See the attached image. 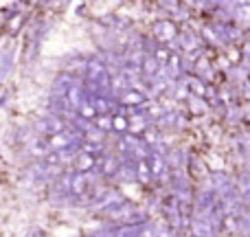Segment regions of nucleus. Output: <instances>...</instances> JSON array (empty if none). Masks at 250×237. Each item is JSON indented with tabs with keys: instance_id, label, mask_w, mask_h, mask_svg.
I'll use <instances>...</instances> for the list:
<instances>
[{
	"instance_id": "obj_1",
	"label": "nucleus",
	"mask_w": 250,
	"mask_h": 237,
	"mask_svg": "<svg viewBox=\"0 0 250 237\" xmlns=\"http://www.w3.org/2000/svg\"><path fill=\"white\" fill-rule=\"evenodd\" d=\"M119 163H121V158H119L112 150H108V151H104V154L97 158L95 172L99 173V178L104 182H110V185H112V178H114V173H117V169H119Z\"/></svg>"
},
{
	"instance_id": "obj_2",
	"label": "nucleus",
	"mask_w": 250,
	"mask_h": 237,
	"mask_svg": "<svg viewBox=\"0 0 250 237\" xmlns=\"http://www.w3.org/2000/svg\"><path fill=\"white\" fill-rule=\"evenodd\" d=\"M86 99H88V92H86L83 82H82V79H75V82L68 86L66 95H64V101H66L68 112H77V110L86 104Z\"/></svg>"
},
{
	"instance_id": "obj_3",
	"label": "nucleus",
	"mask_w": 250,
	"mask_h": 237,
	"mask_svg": "<svg viewBox=\"0 0 250 237\" xmlns=\"http://www.w3.org/2000/svg\"><path fill=\"white\" fill-rule=\"evenodd\" d=\"M147 101H149V97L145 95V90L143 88H127V90H123L121 95L117 97V104H121L125 110H138V108H145Z\"/></svg>"
},
{
	"instance_id": "obj_4",
	"label": "nucleus",
	"mask_w": 250,
	"mask_h": 237,
	"mask_svg": "<svg viewBox=\"0 0 250 237\" xmlns=\"http://www.w3.org/2000/svg\"><path fill=\"white\" fill-rule=\"evenodd\" d=\"M189 231H191L193 237H215L220 229H217L207 215H198V213H193V215L189 217Z\"/></svg>"
},
{
	"instance_id": "obj_5",
	"label": "nucleus",
	"mask_w": 250,
	"mask_h": 237,
	"mask_svg": "<svg viewBox=\"0 0 250 237\" xmlns=\"http://www.w3.org/2000/svg\"><path fill=\"white\" fill-rule=\"evenodd\" d=\"M182 110H185L187 114H189L191 119H204L211 114V108H208V104L202 99V97H195V95H189L185 99V104L180 106Z\"/></svg>"
},
{
	"instance_id": "obj_6",
	"label": "nucleus",
	"mask_w": 250,
	"mask_h": 237,
	"mask_svg": "<svg viewBox=\"0 0 250 237\" xmlns=\"http://www.w3.org/2000/svg\"><path fill=\"white\" fill-rule=\"evenodd\" d=\"M187 156H189V150H185L182 145H171L167 147V167L169 169H185L187 165Z\"/></svg>"
},
{
	"instance_id": "obj_7",
	"label": "nucleus",
	"mask_w": 250,
	"mask_h": 237,
	"mask_svg": "<svg viewBox=\"0 0 250 237\" xmlns=\"http://www.w3.org/2000/svg\"><path fill=\"white\" fill-rule=\"evenodd\" d=\"M75 79H77V77H73V75H68V73H64V70H60V73L53 77L48 95H51V97H64L66 90H68V86L75 82Z\"/></svg>"
},
{
	"instance_id": "obj_8",
	"label": "nucleus",
	"mask_w": 250,
	"mask_h": 237,
	"mask_svg": "<svg viewBox=\"0 0 250 237\" xmlns=\"http://www.w3.org/2000/svg\"><path fill=\"white\" fill-rule=\"evenodd\" d=\"M95 167H97V158L90 154H86V151H82V150H79V154L75 156L73 163H70V169H73V172H79V173H90V172H95Z\"/></svg>"
},
{
	"instance_id": "obj_9",
	"label": "nucleus",
	"mask_w": 250,
	"mask_h": 237,
	"mask_svg": "<svg viewBox=\"0 0 250 237\" xmlns=\"http://www.w3.org/2000/svg\"><path fill=\"white\" fill-rule=\"evenodd\" d=\"M13 64H16V48L7 46L2 53H0V84L7 82V77L13 70Z\"/></svg>"
},
{
	"instance_id": "obj_10",
	"label": "nucleus",
	"mask_w": 250,
	"mask_h": 237,
	"mask_svg": "<svg viewBox=\"0 0 250 237\" xmlns=\"http://www.w3.org/2000/svg\"><path fill=\"white\" fill-rule=\"evenodd\" d=\"M176 26L171 22H158L154 26V40H158L160 44H171L176 40Z\"/></svg>"
},
{
	"instance_id": "obj_11",
	"label": "nucleus",
	"mask_w": 250,
	"mask_h": 237,
	"mask_svg": "<svg viewBox=\"0 0 250 237\" xmlns=\"http://www.w3.org/2000/svg\"><path fill=\"white\" fill-rule=\"evenodd\" d=\"M134 172H136V185H141V187L154 185L151 172H149V167H147V160H136V163H134Z\"/></svg>"
},
{
	"instance_id": "obj_12",
	"label": "nucleus",
	"mask_w": 250,
	"mask_h": 237,
	"mask_svg": "<svg viewBox=\"0 0 250 237\" xmlns=\"http://www.w3.org/2000/svg\"><path fill=\"white\" fill-rule=\"evenodd\" d=\"M127 132V112H114L112 114V134L121 136Z\"/></svg>"
},
{
	"instance_id": "obj_13",
	"label": "nucleus",
	"mask_w": 250,
	"mask_h": 237,
	"mask_svg": "<svg viewBox=\"0 0 250 237\" xmlns=\"http://www.w3.org/2000/svg\"><path fill=\"white\" fill-rule=\"evenodd\" d=\"M92 123H95V128L101 129V132L112 134V114H97Z\"/></svg>"
}]
</instances>
